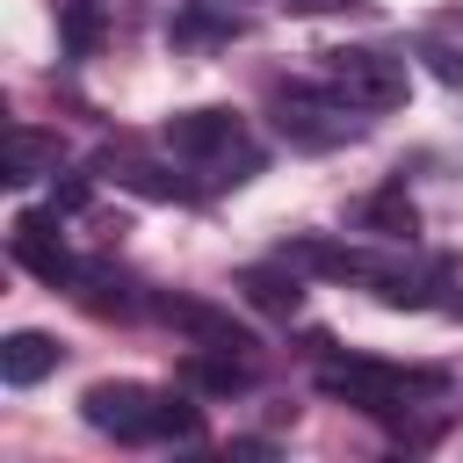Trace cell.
<instances>
[{
  "mask_svg": "<svg viewBox=\"0 0 463 463\" xmlns=\"http://www.w3.org/2000/svg\"><path fill=\"white\" fill-rule=\"evenodd\" d=\"M152 311H159L166 326H181L195 347H232V354H246V347H253V333H246L232 311H217V304H195V297H159Z\"/></svg>",
  "mask_w": 463,
  "mask_h": 463,
  "instance_id": "7",
  "label": "cell"
},
{
  "mask_svg": "<svg viewBox=\"0 0 463 463\" xmlns=\"http://www.w3.org/2000/svg\"><path fill=\"white\" fill-rule=\"evenodd\" d=\"M239 289H246V304H260V311H275V318H289V311L304 304V289H297V260H282V268H246Z\"/></svg>",
  "mask_w": 463,
  "mask_h": 463,
  "instance_id": "14",
  "label": "cell"
},
{
  "mask_svg": "<svg viewBox=\"0 0 463 463\" xmlns=\"http://www.w3.org/2000/svg\"><path fill=\"white\" fill-rule=\"evenodd\" d=\"M354 224L376 232V239H412L420 217H412V203H405V181H383L369 203H354Z\"/></svg>",
  "mask_w": 463,
  "mask_h": 463,
  "instance_id": "12",
  "label": "cell"
},
{
  "mask_svg": "<svg viewBox=\"0 0 463 463\" xmlns=\"http://www.w3.org/2000/svg\"><path fill=\"white\" fill-rule=\"evenodd\" d=\"M268 116H275V130L289 137V145H304V152H333V145H347V137H362V109L354 101H340L326 80L318 87H268Z\"/></svg>",
  "mask_w": 463,
  "mask_h": 463,
  "instance_id": "5",
  "label": "cell"
},
{
  "mask_svg": "<svg viewBox=\"0 0 463 463\" xmlns=\"http://www.w3.org/2000/svg\"><path fill=\"white\" fill-rule=\"evenodd\" d=\"M80 420L123 449H159V441H203V405H188L181 391L159 383H87Z\"/></svg>",
  "mask_w": 463,
  "mask_h": 463,
  "instance_id": "2",
  "label": "cell"
},
{
  "mask_svg": "<svg viewBox=\"0 0 463 463\" xmlns=\"http://www.w3.org/2000/svg\"><path fill=\"white\" fill-rule=\"evenodd\" d=\"M318 80H326L340 101H354L362 116L398 109L405 87H412L405 58H391V51H376V43H333V51H318Z\"/></svg>",
  "mask_w": 463,
  "mask_h": 463,
  "instance_id": "4",
  "label": "cell"
},
{
  "mask_svg": "<svg viewBox=\"0 0 463 463\" xmlns=\"http://www.w3.org/2000/svg\"><path fill=\"white\" fill-rule=\"evenodd\" d=\"M159 145L188 174L195 195H217V188H239L246 174H260V145H253L246 116H232V109H181V116H166Z\"/></svg>",
  "mask_w": 463,
  "mask_h": 463,
  "instance_id": "1",
  "label": "cell"
},
{
  "mask_svg": "<svg viewBox=\"0 0 463 463\" xmlns=\"http://www.w3.org/2000/svg\"><path fill=\"white\" fill-rule=\"evenodd\" d=\"M58 354H65V347H58L51 333H7V340H0V376H7L14 391H29V383H43V376L58 369Z\"/></svg>",
  "mask_w": 463,
  "mask_h": 463,
  "instance_id": "10",
  "label": "cell"
},
{
  "mask_svg": "<svg viewBox=\"0 0 463 463\" xmlns=\"http://www.w3.org/2000/svg\"><path fill=\"white\" fill-rule=\"evenodd\" d=\"M174 36H181V43H232V36H239V14H203V7H188V14L174 22Z\"/></svg>",
  "mask_w": 463,
  "mask_h": 463,
  "instance_id": "15",
  "label": "cell"
},
{
  "mask_svg": "<svg viewBox=\"0 0 463 463\" xmlns=\"http://www.w3.org/2000/svg\"><path fill=\"white\" fill-rule=\"evenodd\" d=\"M318 391L326 398H340V405H354V412H369V420H405L412 405H434L441 391H449V376L441 369H398V362H369V354H326L318 362Z\"/></svg>",
  "mask_w": 463,
  "mask_h": 463,
  "instance_id": "3",
  "label": "cell"
},
{
  "mask_svg": "<svg viewBox=\"0 0 463 463\" xmlns=\"http://www.w3.org/2000/svg\"><path fill=\"white\" fill-rule=\"evenodd\" d=\"M282 7H297V14H340V7H369V0H282Z\"/></svg>",
  "mask_w": 463,
  "mask_h": 463,
  "instance_id": "16",
  "label": "cell"
},
{
  "mask_svg": "<svg viewBox=\"0 0 463 463\" xmlns=\"http://www.w3.org/2000/svg\"><path fill=\"white\" fill-rule=\"evenodd\" d=\"M43 174H58V137L36 130V123H14V130H7V181L29 188V181H43Z\"/></svg>",
  "mask_w": 463,
  "mask_h": 463,
  "instance_id": "11",
  "label": "cell"
},
{
  "mask_svg": "<svg viewBox=\"0 0 463 463\" xmlns=\"http://www.w3.org/2000/svg\"><path fill=\"white\" fill-rule=\"evenodd\" d=\"M58 36H65V58H94L109 36V0H58Z\"/></svg>",
  "mask_w": 463,
  "mask_h": 463,
  "instance_id": "13",
  "label": "cell"
},
{
  "mask_svg": "<svg viewBox=\"0 0 463 463\" xmlns=\"http://www.w3.org/2000/svg\"><path fill=\"white\" fill-rule=\"evenodd\" d=\"M7 253H14L36 282H51V289H72V275H80L72 246L58 239V210H22V217L7 224Z\"/></svg>",
  "mask_w": 463,
  "mask_h": 463,
  "instance_id": "6",
  "label": "cell"
},
{
  "mask_svg": "<svg viewBox=\"0 0 463 463\" xmlns=\"http://www.w3.org/2000/svg\"><path fill=\"white\" fill-rule=\"evenodd\" d=\"M72 297H80L94 318H137V311H145L137 282H130V275H116L109 260H80V275H72Z\"/></svg>",
  "mask_w": 463,
  "mask_h": 463,
  "instance_id": "8",
  "label": "cell"
},
{
  "mask_svg": "<svg viewBox=\"0 0 463 463\" xmlns=\"http://www.w3.org/2000/svg\"><path fill=\"white\" fill-rule=\"evenodd\" d=\"M181 383H188V391H210V398H232V391L253 383V362L232 354V347H195V354L181 362Z\"/></svg>",
  "mask_w": 463,
  "mask_h": 463,
  "instance_id": "9",
  "label": "cell"
}]
</instances>
